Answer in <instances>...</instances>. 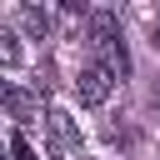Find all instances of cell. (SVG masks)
<instances>
[{
  "label": "cell",
  "mask_w": 160,
  "mask_h": 160,
  "mask_svg": "<svg viewBox=\"0 0 160 160\" xmlns=\"http://www.w3.org/2000/svg\"><path fill=\"white\" fill-rule=\"evenodd\" d=\"M150 40H155V50H160V20H155V25H150Z\"/></svg>",
  "instance_id": "6"
},
{
  "label": "cell",
  "mask_w": 160,
  "mask_h": 160,
  "mask_svg": "<svg viewBox=\"0 0 160 160\" xmlns=\"http://www.w3.org/2000/svg\"><path fill=\"white\" fill-rule=\"evenodd\" d=\"M10 155H15V160H40V155H35V145L25 140V130H15V135H10Z\"/></svg>",
  "instance_id": "5"
},
{
  "label": "cell",
  "mask_w": 160,
  "mask_h": 160,
  "mask_svg": "<svg viewBox=\"0 0 160 160\" xmlns=\"http://www.w3.org/2000/svg\"><path fill=\"white\" fill-rule=\"evenodd\" d=\"M20 25H25L30 35H45V30H50V15H45L40 5H20Z\"/></svg>",
  "instance_id": "3"
},
{
  "label": "cell",
  "mask_w": 160,
  "mask_h": 160,
  "mask_svg": "<svg viewBox=\"0 0 160 160\" xmlns=\"http://www.w3.org/2000/svg\"><path fill=\"white\" fill-rule=\"evenodd\" d=\"M5 110H10V120H20V125H30V120L40 115V105H35L25 90H5Z\"/></svg>",
  "instance_id": "2"
},
{
  "label": "cell",
  "mask_w": 160,
  "mask_h": 160,
  "mask_svg": "<svg viewBox=\"0 0 160 160\" xmlns=\"http://www.w3.org/2000/svg\"><path fill=\"white\" fill-rule=\"evenodd\" d=\"M0 65H5V70H15V65H20V45H15V35H10V30H0Z\"/></svg>",
  "instance_id": "4"
},
{
  "label": "cell",
  "mask_w": 160,
  "mask_h": 160,
  "mask_svg": "<svg viewBox=\"0 0 160 160\" xmlns=\"http://www.w3.org/2000/svg\"><path fill=\"white\" fill-rule=\"evenodd\" d=\"M110 90H115V75H110L100 60H90V65L75 75V95H80V105H105Z\"/></svg>",
  "instance_id": "1"
}]
</instances>
